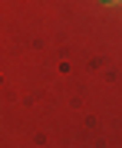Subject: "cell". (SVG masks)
I'll return each instance as SVG.
<instances>
[{
  "mask_svg": "<svg viewBox=\"0 0 122 148\" xmlns=\"http://www.w3.org/2000/svg\"><path fill=\"white\" fill-rule=\"evenodd\" d=\"M99 3H106V7H116V3H119V0H99Z\"/></svg>",
  "mask_w": 122,
  "mask_h": 148,
  "instance_id": "obj_1",
  "label": "cell"
}]
</instances>
